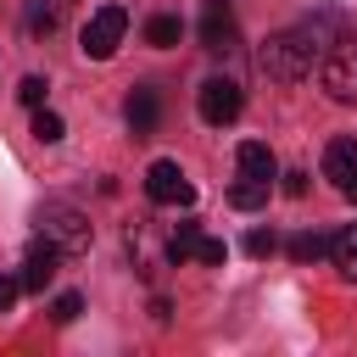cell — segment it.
<instances>
[{
  "label": "cell",
  "instance_id": "cell-1",
  "mask_svg": "<svg viewBox=\"0 0 357 357\" xmlns=\"http://www.w3.org/2000/svg\"><path fill=\"white\" fill-rule=\"evenodd\" d=\"M257 67L273 78V84H301L312 67H318V39L312 28H284V33H268L262 50H257Z\"/></svg>",
  "mask_w": 357,
  "mask_h": 357
},
{
  "label": "cell",
  "instance_id": "cell-2",
  "mask_svg": "<svg viewBox=\"0 0 357 357\" xmlns=\"http://www.w3.org/2000/svg\"><path fill=\"white\" fill-rule=\"evenodd\" d=\"M318 84L329 100H357V28H340L324 50H318Z\"/></svg>",
  "mask_w": 357,
  "mask_h": 357
},
{
  "label": "cell",
  "instance_id": "cell-3",
  "mask_svg": "<svg viewBox=\"0 0 357 357\" xmlns=\"http://www.w3.org/2000/svg\"><path fill=\"white\" fill-rule=\"evenodd\" d=\"M89 218L78 212V206H67V201H45L39 206V240H50L61 257H84L89 251Z\"/></svg>",
  "mask_w": 357,
  "mask_h": 357
},
{
  "label": "cell",
  "instance_id": "cell-4",
  "mask_svg": "<svg viewBox=\"0 0 357 357\" xmlns=\"http://www.w3.org/2000/svg\"><path fill=\"white\" fill-rule=\"evenodd\" d=\"M123 33H128V11H123V6H100V11L84 22V56H89V61L117 56Z\"/></svg>",
  "mask_w": 357,
  "mask_h": 357
},
{
  "label": "cell",
  "instance_id": "cell-5",
  "mask_svg": "<svg viewBox=\"0 0 357 357\" xmlns=\"http://www.w3.org/2000/svg\"><path fill=\"white\" fill-rule=\"evenodd\" d=\"M145 195L156 201V206H190L195 201V184L184 178V167L178 162H151V173H145Z\"/></svg>",
  "mask_w": 357,
  "mask_h": 357
},
{
  "label": "cell",
  "instance_id": "cell-6",
  "mask_svg": "<svg viewBox=\"0 0 357 357\" xmlns=\"http://www.w3.org/2000/svg\"><path fill=\"white\" fill-rule=\"evenodd\" d=\"M195 106H201V117H206L212 128H223V123H234V117H240L245 95H240V84H234V78H206V84H201V95H195Z\"/></svg>",
  "mask_w": 357,
  "mask_h": 357
},
{
  "label": "cell",
  "instance_id": "cell-7",
  "mask_svg": "<svg viewBox=\"0 0 357 357\" xmlns=\"http://www.w3.org/2000/svg\"><path fill=\"white\" fill-rule=\"evenodd\" d=\"M324 178H329L346 201H357V139H351V134H340V139L324 145Z\"/></svg>",
  "mask_w": 357,
  "mask_h": 357
},
{
  "label": "cell",
  "instance_id": "cell-8",
  "mask_svg": "<svg viewBox=\"0 0 357 357\" xmlns=\"http://www.w3.org/2000/svg\"><path fill=\"white\" fill-rule=\"evenodd\" d=\"M234 39H240V28H234V6H229V0H206V11H201V50L229 56Z\"/></svg>",
  "mask_w": 357,
  "mask_h": 357
},
{
  "label": "cell",
  "instance_id": "cell-9",
  "mask_svg": "<svg viewBox=\"0 0 357 357\" xmlns=\"http://www.w3.org/2000/svg\"><path fill=\"white\" fill-rule=\"evenodd\" d=\"M234 167H240V178L268 184V190H273V178H279V162H273V151H268L262 139H245V145L234 151Z\"/></svg>",
  "mask_w": 357,
  "mask_h": 357
},
{
  "label": "cell",
  "instance_id": "cell-10",
  "mask_svg": "<svg viewBox=\"0 0 357 357\" xmlns=\"http://www.w3.org/2000/svg\"><path fill=\"white\" fill-rule=\"evenodd\" d=\"M56 268H61V251H56L50 240H33V245H28V262H22L17 279H22V290H45V284L56 279Z\"/></svg>",
  "mask_w": 357,
  "mask_h": 357
},
{
  "label": "cell",
  "instance_id": "cell-11",
  "mask_svg": "<svg viewBox=\"0 0 357 357\" xmlns=\"http://www.w3.org/2000/svg\"><path fill=\"white\" fill-rule=\"evenodd\" d=\"M123 117H128V128H134V134H151V128H156V117H162L156 89H134V95H128V106H123Z\"/></svg>",
  "mask_w": 357,
  "mask_h": 357
},
{
  "label": "cell",
  "instance_id": "cell-12",
  "mask_svg": "<svg viewBox=\"0 0 357 357\" xmlns=\"http://www.w3.org/2000/svg\"><path fill=\"white\" fill-rule=\"evenodd\" d=\"M22 28H28L33 39H50V33L61 28V0H28V11H22Z\"/></svg>",
  "mask_w": 357,
  "mask_h": 357
},
{
  "label": "cell",
  "instance_id": "cell-13",
  "mask_svg": "<svg viewBox=\"0 0 357 357\" xmlns=\"http://www.w3.org/2000/svg\"><path fill=\"white\" fill-rule=\"evenodd\" d=\"M329 257H335V273L346 284H357V223H346L335 240H329Z\"/></svg>",
  "mask_w": 357,
  "mask_h": 357
},
{
  "label": "cell",
  "instance_id": "cell-14",
  "mask_svg": "<svg viewBox=\"0 0 357 357\" xmlns=\"http://www.w3.org/2000/svg\"><path fill=\"white\" fill-rule=\"evenodd\" d=\"M178 33H184V22H178V17H167V11L145 22V45H156V50H173V45H178Z\"/></svg>",
  "mask_w": 357,
  "mask_h": 357
},
{
  "label": "cell",
  "instance_id": "cell-15",
  "mask_svg": "<svg viewBox=\"0 0 357 357\" xmlns=\"http://www.w3.org/2000/svg\"><path fill=\"white\" fill-rule=\"evenodd\" d=\"M268 201V184H251V178H240L234 190H229V206H240V212H257Z\"/></svg>",
  "mask_w": 357,
  "mask_h": 357
},
{
  "label": "cell",
  "instance_id": "cell-16",
  "mask_svg": "<svg viewBox=\"0 0 357 357\" xmlns=\"http://www.w3.org/2000/svg\"><path fill=\"white\" fill-rule=\"evenodd\" d=\"M195 245H201V229H195V223H178V229H173V240H167V257H173V262H184V257H195Z\"/></svg>",
  "mask_w": 357,
  "mask_h": 357
},
{
  "label": "cell",
  "instance_id": "cell-17",
  "mask_svg": "<svg viewBox=\"0 0 357 357\" xmlns=\"http://www.w3.org/2000/svg\"><path fill=\"white\" fill-rule=\"evenodd\" d=\"M61 134H67V128H61V117H56V112H45V106H33V139H39V145H56Z\"/></svg>",
  "mask_w": 357,
  "mask_h": 357
},
{
  "label": "cell",
  "instance_id": "cell-18",
  "mask_svg": "<svg viewBox=\"0 0 357 357\" xmlns=\"http://www.w3.org/2000/svg\"><path fill=\"white\" fill-rule=\"evenodd\" d=\"M324 251H329V240H324V234H312V229L290 240V257H296V262H318Z\"/></svg>",
  "mask_w": 357,
  "mask_h": 357
},
{
  "label": "cell",
  "instance_id": "cell-19",
  "mask_svg": "<svg viewBox=\"0 0 357 357\" xmlns=\"http://www.w3.org/2000/svg\"><path fill=\"white\" fill-rule=\"evenodd\" d=\"M78 312H84V296H78V290H61V296L50 301V318H56V324H73Z\"/></svg>",
  "mask_w": 357,
  "mask_h": 357
},
{
  "label": "cell",
  "instance_id": "cell-20",
  "mask_svg": "<svg viewBox=\"0 0 357 357\" xmlns=\"http://www.w3.org/2000/svg\"><path fill=\"white\" fill-rule=\"evenodd\" d=\"M45 89H50V84H45L39 73H28V78L17 84V95H22V106H45Z\"/></svg>",
  "mask_w": 357,
  "mask_h": 357
},
{
  "label": "cell",
  "instance_id": "cell-21",
  "mask_svg": "<svg viewBox=\"0 0 357 357\" xmlns=\"http://www.w3.org/2000/svg\"><path fill=\"white\" fill-rule=\"evenodd\" d=\"M245 251H251V257H273V251H279V240H273L268 229H251V234H245Z\"/></svg>",
  "mask_w": 357,
  "mask_h": 357
},
{
  "label": "cell",
  "instance_id": "cell-22",
  "mask_svg": "<svg viewBox=\"0 0 357 357\" xmlns=\"http://www.w3.org/2000/svg\"><path fill=\"white\" fill-rule=\"evenodd\" d=\"M223 257H229V245H223V240H206V234H201V245H195V262H206V268H218Z\"/></svg>",
  "mask_w": 357,
  "mask_h": 357
},
{
  "label": "cell",
  "instance_id": "cell-23",
  "mask_svg": "<svg viewBox=\"0 0 357 357\" xmlns=\"http://www.w3.org/2000/svg\"><path fill=\"white\" fill-rule=\"evenodd\" d=\"M17 290H22V279H11V273H0V312H11V301H17Z\"/></svg>",
  "mask_w": 357,
  "mask_h": 357
},
{
  "label": "cell",
  "instance_id": "cell-24",
  "mask_svg": "<svg viewBox=\"0 0 357 357\" xmlns=\"http://www.w3.org/2000/svg\"><path fill=\"white\" fill-rule=\"evenodd\" d=\"M284 195H307V173H284Z\"/></svg>",
  "mask_w": 357,
  "mask_h": 357
}]
</instances>
